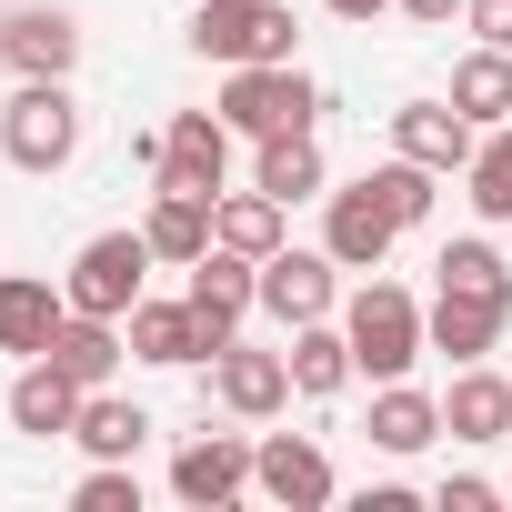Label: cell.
<instances>
[{"label":"cell","instance_id":"obj_1","mask_svg":"<svg viewBox=\"0 0 512 512\" xmlns=\"http://www.w3.org/2000/svg\"><path fill=\"white\" fill-rule=\"evenodd\" d=\"M342 332H352V362H362L372 382H402V372L432 352L422 302H412L402 282H362V292H352V312H342Z\"/></svg>","mask_w":512,"mask_h":512},{"label":"cell","instance_id":"obj_2","mask_svg":"<svg viewBox=\"0 0 512 512\" xmlns=\"http://www.w3.org/2000/svg\"><path fill=\"white\" fill-rule=\"evenodd\" d=\"M221 121H231L241 141H282V131H312V121H322V91H312L292 61H241V71L221 81Z\"/></svg>","mask_w":512,"mask_h":512},{"label":"cell","instance_id":"obj_3","mask_svg":"<svg viewBox=\"0 0 512 512\" xmlns=\"http://www.w3.org/2000/svg\"><path fill=\"white\" fill-rule=\"evenodd\" d=\"M151 231H101V241H81L71 251V312H101V322H131V302H141V282H151Z\"/></svg>","mask_w":512,"mask_h":512},{"label":"cell","instance_id":"obj_4","mask_svg":"<svg viewBox=\"0 0 512 512\" xmlns=\"http://www.w3.org/2000/svg\"><path fill=\"white\" fill-rule=\"evenodd\" d=\"M191 51L241 71V61H292V11L282 0H201L191 11Z\"/></svg>","mask_w":512,"mask_h":512},{"label":"cell","instance_id":"obj_5","mask_svg":"<svg viewBox=\"0 0 512 512\" xmlns=\"http://www.w3.org/2000/svg\"><path fill=\"white\" fill-rule=\"evenodd\" d=\"M0 151H11L21 171H61V161L81 151V101H71L61 81H21L11 111H0Z\"/></svg>","mask_w":512,"mask_h":512},{"label":"cell","instance_id":"obj_6","mask_svg":"<svg viewBox=\"0 0 512 512\" xmlns=\"http://www.w3.org/2000/svg\"><path fill=\"white\" fill-rule=\"evenodd\" d=\"M251 492L282 502V512H322L342 482H332V452L302 442V432H272V442H251Z\"/></svg>","mask_w":512,"mask_h":512},{"label":"cell","instance_id":"obj_7","mask_svg":"<svg viewBox=\"0 0 512 512\" xmlns=\"http://www.w3.org/2000/svg\"><path fill=\"white\" fill-rule=\"evenodd\" d=\"M231 121L221 111H171V131H161V191H211L221 201V181H231Z\"/></svg>","mask_w":512,"mask_h":512},{"label":"cell","instance_id":"obj_8","mask_svg":"<svg viewBox=\"0 0 512 512\" xmlns=\"http://www.w3.org/2000/svg\"><path fill=\"white\" fill-rule=\"evenodd\" d=\"M392 151L452 181V171H472V151H482V121H472V111H452V101H402V111H392Z\"/></svg>","mask_w":512,"mask_h":512},{"label":"cell","instance_id":"obj_9","mask_svg":"<svg viewBox=\"0 0 512 512\" xmlns=\"http://www.w3.org/2000/svg\"><path fill=\"white\" fill-rule=\"evenodd\" d=\"M171 492H181L191 512L241 502V492H251V442H241V432H191V442L171 452Z\"/></svg>","mask_w":512,"mask_h":512},{"label":"cell","instance_id":"obj_10","mask_svg":"<svg viewBox=\"0 0 512 512\" xmlns=\"http://www.w3.org/2000/svg\"><path fill=\"white\" fill-rule=\"evenodd\" d=\"M332 272H342L332 251H292V241H282L272 262H262V312H272V322H292V332H302V322H332V302H342V282H332Z\"/></svg>","mask_w":512,"mask_h":512},{"label":"cell","instance_id":"obj_11","mask_svg":"<svg viewBox=\"0 0 512 512\" xmlns=\"http://www.w3.org/2000/svg\"><path fill=\"white\" fill-rule=\"evenodd\" d=\"M211 392H221V412H241V422H272L282 402H292V362L282 352H251L241 332L211 352Z\"/></svg>","mask_w":512,"mask_h":512},{"label":"cell","instance_id":"obj_12","mask_svg":"<svg viewBox=\"0 0 512 512\" xmlns=\"http://www.w3.org/2000/svg\"><path fill=\"white\" fill-rule=\"evenodd\" d=\"M131 362H161V372H191V362H211L221 342H211V322L191 312V292L181 302H131Z\"/></svg>","mask_w":512,"mask_h":512},{"label":"cell","instance_id":"obj_13","mask_svg":"<svg viewBox=\"0 0 512 512\" xmlns=\"http://www.w3.org/2000/svg\"><path fill=\"white\" fill-rule=\"evenodd\" d=\"M251 302H262V262H251V251H231V241H211L201 262H191V312L211 322V342H231Z\"/></svg>","mask_w":512,"mask_h":512},{"label":"cell","instance_id":"obj_14","mask_svg":"<svg viewBox=\"0 0 512 512\" xmlns=\"http://www.w3.org/2000/svg\"><path fill=\"white\" fill-rule=\"evenodd\" d=\"M322 201H332V221H322V251H332L342 272H382V251L402 241V221H392V211H382L362 181H352V191H322Z\"/></svg>","mask_w":512,"mask_h":512},{"label":"cell","instance_id":"obj_15","mask_svg":"<svg viewBox=\"0 0 512 512\" xmlns=\"http://www.w3.org/2000/svg\"><path fill=\"white\" fill-rule=\"evenodd\" d=\"M0 61H11L21 81H71L81 21H71V11H11V21H0Z\"/></svg>","mask_w":512,"mask_h":512},{"label":"cell","instance_id":"obj_16","mask_svg":"<svg viewBox=\"0 0 512 512\" xmlns=\"http://www.w3.org/2000/svg\"><path fill=\"white\" fill-rule=\"evenodd\" d=\"M502 322H512V302H492V292H432V312H422L432 352H452V362H482L502 342Z\"/></svg>","mask_w":512,"mask_h":512},{"label":"cell","instance_id":"obj_17","mask_svg":"<svg viewBox=\"0 0 512 512\" xmlns=\"http://www.w3.org/2000/svg\"><path fill=\"white\" fill-rule=\"evenodd\" d=\"M81 402H91V392H81L61 362H31V372L11 382V432H31V442H71Z\"/></svg>","mask_w":512,"mask_h":512},{"label":"cell","instance_id":"obj_18","mask_svg":"<svg viewBox=\"0 0 512 512\" xmlns=\"http://www.w3.org/2000/svg\"><path fill=\"white\" fill-rule=\"evenodd\" d=\"M61 312H71V292H51V282H31V272H0V352L41 362L51 332H61Z\"/></svg>","mask_w":512,"mask_h":512},{"label":"cell","instance_id":"obj_19","mask_svg":"<svg viewBox=\"0 0 512 512\" xmlns=\"http://www.w3.org/2000/svg\"><path fill=\"white\" fill-rule=\"evenodd\" d=\"M121 352H131V332H121V322H101V312H61V332H51V352H41V362H61L81 392H101V382L121 372Z\"/></svg>","mask_w":512,"mask_h":512},{"label":"cell","instance_id":"obj_20","mask_svg":"<svg viewBox=\"0 0 512 512\" xmlns=\"http://www.w3.org/2000/svg\"><path fill=\"white\" fill-rule=\"evenodd\" d=\"M442 432H452V442H502V432H512V382L482 372V362H462V382L442 392Z\"/></svg>","mask_w":512,"mask_h":512},{"label":"cell","instance_id":"obj_21","mask_svg":"<svg viewBox=\"0 0 512 512\" xmlns=\"http://www.w3.org/2000/svg\"><path fill=\"white\" fill-rule=\"evenodd\" d=\"M282 221H292V201H272L262 181H251V191H221V201H211V241L251 251V262H272V251H282Z\"/></svg>","mask_w":512,"mask_h":512},{"label":"cell","instance_id":"obj_22","mask_svg":"<svg viewBox=\"0 0 512 512\" xmlns=\"http://www.w3.org/2000/svg\"><path fill=\"white\" fill-rule=\"evenodd\" d=\"M71 442H81L91 462H141V442H151V412H141V402H121V392L101 382V392L81 402V422H71Z\"/></svg>","mask_w":512,"mask_h":512},{"label":"cell","instance_id":"obj_23","mask_svg":"<svg viewBox=\"0 0 512 512\" xmlns=\"http://www.w3.org/2000/svg\"><path fill=\"white\" fill-rule=\"evenodd\" d=\"M282 362H292V392H302V402H332V392L362 372V362H352V332H332V322H302Z\"/></svg>","mask_w":512,"mask_h":512},{"label":"cell","instance_id":"obj_24","mask_svg":"<svg viewBox=\"0 0 512 512\" xmlns=\"http://www.w3.org/2000/svg\"><path fill=\"white\" fill-rule=\"evenodd\" d=\"M151 251H161V262H201V251H211V191H151Z\"/></svg>","mask_w":512,"mask_h":512},{"label":"cell","instance_id":"obj_25","mask_svg":"<svg viewBox=\"0 0 512 512\" xmlns=\"http://www.w3.org/2000/svg\"><path fill=\"white\" fill-rule=\"evenodd\" d=\"M422 442H442V402L412 382H382L372 392V452H422Z\"/></svg>","mask_w":512,"mask_h":512},{"label":"cell","instance_id":"obj_26","mask_svg":"<svg viewBox=\"0 0 512 512\" xmlns=\"http://www.w3.org/2000/svg\"><path fill=\"white\" fill-rule=\"evenodd\" d=\"M251 181H262L272 201H322V141H312V131L262 141V151H251Z\"/></svg>","mask_w":512,"mask_h":512},{"label":"cell","instance_id":"obj_27","mask_svg":"<svg viewBox=\"0 0 512 512\" xmlns=\"http://www.w3.org/2000/svg\"><path fill=\"white\" fill-rule=\"evenodd\" d=\"M452 111H472L482 131H492V121H512V51H492V41H482L472 61H452Z\"/></svg>","mask_w":512,"mask_h":512},{"label":"cell","instance_id":"obj_28","mask_svg":"<svg viewBox=\"0 0 512 512\" xmlns=\"http://www.w3.org/2000/svg\"><path fill=\"white\" fill-rule=\"evenodd\" d=\"M432 181H442V171H422V161H402V151H392L382 171H362V191H372L402 231H412V221H432Z\"/></svg>","mask_w":512,"mask_h":512},{"label":"cell","instance_id":"obj_29","mask_svg":"<svg viewBox=\"0 0 512 512\" xmlns=\"http://www.w3.org/2000/svg\"><path fill=\"white\" fill-rule=\"evenodd\" d=\"M462 181H472V211H482V221H512V121L482 131V151H472Z\"/></svg>","mask_w":512,"mask_h":512},{"label":"cell","instance_id":"obj_30","mask_svg":"<svg viewBox=\"0 0 512 512\" xmlns=\"http://www.w3.org/2000/svg\"><path fill=\"white\" fill-rule=\"evenodd\" d=\"M442 292H492V302H512V262H502V251L492 241H442Z\"/></svg>","mask_w":512,"mask_h":512},{"label":"cell","instance_id":"obj_31","mask_svg":"<svg viewBox=\"0 0 512 512\" xmlns=\"http://www.w3.org/2000/svg\"><path fill=\"white\" fill-rule=\"evenodd\" d=\"M71 502H81V512H141V472H131V462H91Z\"/></svg>","mask_w":512,"mask_h":512},{"label":"cell","instance_id":"obj_32","mask_svg":"<svg viewBox=\"0 0 512 512\" xmlns=\"http://www.w3.org/2000/svg\"><path fill=\"white\" fill-rule=\"evenodd\" d=\"M462 21H472L492 51H512V0H462Z\"/></svg>","mask_w":512,"mask_h":512},{"label":"cell","instance_id":"obj_33","mask_svg":"<svg viewBox=\"0 0 512 512\" xmlns=\"http://www.w3.org/2000/svg\"><path fill=\"white\" fill-rule=\"evenodd\" d=\"M442 512H492V482H472V472H462V482H442Z\"/></svg>","mask_w":512,"mask_h":512},{"label":"cell","instance_id":"obj_34","mask_svg":"<svg viewBox=\"0 0 512 512\" xmlns=\"http://www.w3.org/2000/svg\"><path fill=\"white\" fill-rule=\"evenodd\" d=\"M392 11H412V21H422V31H442V21H452V11H462V0H392Z\"/></svg>","mask_w":512,"mask_h":512},{"label":"cell","instance_id":"obj_35","mask_svg":"<svg viewBox=\"0 0 512 512\" xmlns=\"http://www.w3.org/2000/svg\"><path fill=\"white\" fill-rule=\"evenodd\" d=\"M332 11H342V21H372V11H392V0H332Z\"/></svg>","mask_w":512,"mask_h":512}]
</instances>
